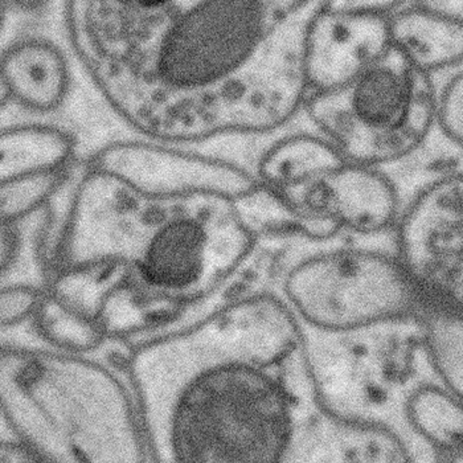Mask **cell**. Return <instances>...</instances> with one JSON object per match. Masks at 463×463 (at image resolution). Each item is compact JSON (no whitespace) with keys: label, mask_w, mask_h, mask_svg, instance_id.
Wrapping results in <instances>:
<instances>
[{"label":"cell","mask_w":463,"mask_h":463,"mask_svg":"<svg viewBox=\"0 0 463 463\" xmlns=\"http://www.w3.org/2000/svg\"><path fill=\"white\" fill-rule=\"evenodd\" d=\"M433 7L463 25V0H429Z\"/></svg>","instance_id":"cell-21"},{"label":"cell","mask_w":463,"mask_h":463,"mask_svg":"<svg viewBox=\"0 0 463 463\" xmlns=\"http://www.w3.org/2000/svg\"><path fill=\"white\" fill-rule=\"evenodd\" d=\"M0 81L3 108L14 102L31 113H54L70 97V59L50 37H16L3 47Z\"/></svg>","instance_id":"cell-11"},{"label":"cell","mask_w":463,"mask_h":463,"mask_svg":"<svg viewBox=\"0 0 463 463\" xmlns=\"http://www.w3.org/2000/svg\"><path fill=\"white\" fill-rule=\"evenodd\" d=\"M87 165L156 195L214 193L240 200L260 187L256 175L236 163L145 138L108 143Z\"/></svg>","instance_id":"cell-8"},{"label":"cell","mask_w":463,"mask_h":463,"mask_svg":"<svg viewBox=\"0 0 463 463\" xmlns=\"http://www.w3.org/2000/svg\"><path fill=\"white\" fill-rule=\"evenodd\" d=\"M405 421L425 463H437L463 448V400L430 374L408 393Z\"/></svg>","instance_id":"cell-13"},{"label":"cell","mask_w":463,"mask_h":463,"mask_svg":"<svg viewBox=\"0 0 463 463\" xmlns=\"http://www.w3.org/2000/svg\"><path fill=\"white\" fill-rule=\"evenodd\" d=\"M126 373L151 463L345 461L347 422L322 407L279 294H241L145 340Z\"/></svg>","instance_id":"cell-2"},{"label":"cell","mask_w":463,"mask_h":463,"mask_svg":"<svg viewBox=\"0 0 463 463\" xmlns=\"http://www.w3.org/2000/svg\"><path fill=\"white\" fill-rule=\"evenodd\" d=\"M437 463H463V448L456 453L450 454V456L444 457Z\"/></svg>","instance_id":"cell-22"},{"label":"cell","mask_w":463,"mask_h":463,"mask_svg":"<svg viewBox=\"0 0 463 463\" xmlns=\"http://www.w3.org/2000/svg\"><path fill=\"white\" fill-rule=\"evenodd\" d=\"M0 453H2V463H43L20 444L5 425H2Z\"/></svg>","instance_id":"cell-20"},{"label":"cell","mask_w":463,"mask_h":463,"mask_svg":"<svg viewBox=\"0 0 463 463\" xmlns=\"http://www.w3.org/2000/svg\"><path fill=\"white\" fill-rule=\"evenodd\" d=\"M319 2H67L71 52L142 138L184 146L284 128L310 96Z\"/></svg>","instance_id":"cell-1"},{"label":"cell","mask_w":463,"mask_h":463,"mask_svg":"<svg viewBox=\"0 0 463 463\" xmlns=\"http://www.w3.org/2000/svg\"><path fill=\"white\" fill-rule=\"evenodd\" d=\"M345 162L338 148L321 134H296L268 147L260 156L254 175L269 190L281 191L303 184Z\"/></svg>","instance_id":"cell-16"},{"label":"cell","mask_w":463,"mask_h":463,"mask_svg":"<svg viewBox=\"0 0 463 463\" xmlns=\"http://www.w3.org/2000/svg\"><path fill=\"white\" fill-rule=\"evenodd\" d=\"M77 141L67 128L42 122L3 126L0 183L36 174L71 170Z\"/></svg>","instance_id":"cell-14"},{"label":"cell","mask_w":463,"mask_h":463,"mask_svg":"<svg viewBox=\"0 0 463 463\" xmlns=\"http://www.w3.org/2000/svg\"><path fill=\"white\" fill-rule=\"evenodd\" d=\"M399 253L424 293L463 308V170L433 180L411 200Z\"/></svg>","instance_id":"cell-7"},{"label":"cell","mask_w":463,"mask_h":463,"mask_svg":"<svg viewBox=\"0 0 463 463\" xmlns=\"http://www.w3.org/2000/svg\"><path fill=\"white\" fill-rule=\"evenodd\" d=\"M47 298V288L35 284L2 285L3 333L15 330L24 323L35 322Z\"/></svg>","instance_id":"cell-18"},{"label":"cell","mask_w":463,"mask_h":463,"mask_svg":"<svg viewBox=\"0 0 463 463\" xmlns=\"http://www.w3.org/2000/svg\"><path fill=\"white\" fill-rule=\"evenodd\" d=\"M2 425L43 463H151L128 374L47 340H3Z\"/></svg>","instance_id":"cell-4"},{"label":"cell","mask_w":463,"mask_h":463,"mask_svg":"<svg viewBox=\"0 0 463 463\" xmlns=\"http://www.w3.org/2000/svg\"><path fill=\"white\" fill-rule=\"evenodd\" d=\"M279 296L301 330L335 335L413 321L422 302L397 254L363 248L303 257L286 270Z\"/></svg>","instance_id":"cell-6"},{"label":"cell","mask_w":463,"mask_h":463,"mask_svg":"<svg viewBox=\"0 0 463 463\" xmlns=\"http://www.w3.org/2000/svg\"><path fill=\"white\" fill-rule=\"evenodd\" d=\"M259 239L239 200L143 193L87 165L51 257L48 331L93 350L174 321L230 284Z\"/></svg>","instance_id":"cell-3"},{"label":"cell","mask_w":463,"mask_h":463,"mask_svg":"<svg viewBox=\"0 0 463 463\" xmlns=\"http://www.w3.org/2000/svg\"><path fill=\"white\" fill-rule=\"evenodd\" d=\"M391 16L353 10L343 0L321 2L305 36L310 94L339 90L392 47Z\"/></svg>","instance_id":"cell-10"},{"label":"cell","mask_w":463,"mask_h":463,"mask_svg":"<svg viewBox=\"0 0 463 463\" xmlns=\"http://www.w3.org/2000/svg\"><path fill=\"white\" fill-rule=\"evenodd\" d=\"M71 170L36 174L0 183L2 222H20L50 208L51 200L70 179Z\"/></svg>","instance_id":"cell-17"},{"label":"cell","mask_w":463,"mask_h":463,"mask_svg":"<svg viewBox=\"0 0 463 463\" xmlns=\"http://www.w3.org/2000/svg\"><path fill=\"white\" fill-rule=\"evenodd\" d=\"M416 322L429 373L463 400V308L422 293Z\"/></svg>","instance_id":"cell-15"},{"label":"cell","mask_w":463,"mask_h":463,"mask_svg":"<svg viewBox=\"0 0 463 463\" xmlns=\"http://www.w3.org/2000/svg\"><path fill=\"white\" fill-rule=\"evenodd\" d=\"M437 126L463 151V71L454 74L439 91Z\"/></svg>","instance_id":"cell-19"},{"label":"cell","mask_w":463,"mask_h":463,"mask_svg":"<svg viewBox=\"0 0 463 463\" xmlns=\"http://www.w3.org/2000/svg\"><path fill=\"white\" fill-rule=\"evenodd\" d=\"M271 193L310 227L316 240L330 239L340 231L383 233L399 225L402 214L392 180L380 168L350 162Z\"/></svg>","instance_id":"cell-9"},{"label":"cell","mask_w":463,"mask_h":463,"mask_svg":"<svg viewBox=\"0 0 463 463\" xmlns=\"http://www.w3.org/2000/svg\"><path fill=\"white\" fill-rule=\"evenodd\" d=\"M319 134L343 158L380 168L416 153L437 126L439 91L396 48L339 90L306 101Z\"/></svg>","instance_id":"cell-5"},{"label":"cell","mask_w":463,"mask_h":463,"mask_svg":"<svg viewBox=\"0 0 463 463\" xmlns=\"http://www.w3.org/2000/svg\"><path fill=\"white\" fill-rule=\"evenodd\" d=\"M391 40L393 48L429 76L463 65V25L430 2H407L394 13Z\"/></svg>","instance_id":"cell-12"}]
</instances>
